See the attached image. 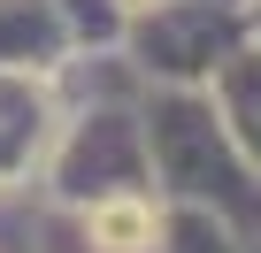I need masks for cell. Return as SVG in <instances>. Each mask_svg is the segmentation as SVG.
Returning a JSON list of instances; mask_svg holds the SVG:
<instances>
[{
  "mask_svg": "<svg viewBox=\"0 0 261 253\" xmlns=\"http://www.w3.org/2000/svg\"><path fill=\"white\" fill-rule=\"evenodd\" d=\"M92 230H100V238H108L115 253H130V245L146 238V207H130V200H115V207H100V215H92Z\"/></svg>",
  "mask_w": 261,
  "mask_h": 253,
  "instance_id": "cell-1",
  "label": "cell"
}]
</instances>
